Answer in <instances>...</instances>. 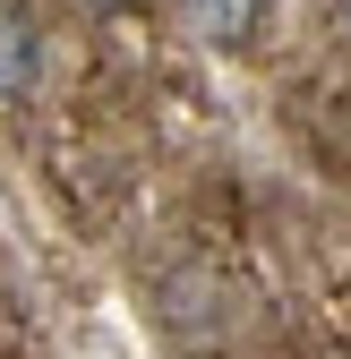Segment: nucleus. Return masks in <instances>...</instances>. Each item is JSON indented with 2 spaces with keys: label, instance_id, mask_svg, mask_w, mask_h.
<instances>
[{
  "label": "nucleus",
  "instance_id": "nucleus-1",
  "mask_svg": "<svg viewBox=\"0 0 351 359\" xmlns=\"http://www.w3.org/2000/svg\"><path fill=\"white\" fill-rule=\"evenodd\" d=\"M180 26L214 52H249L257 26H266V0H180Z\"/></svg>",
  "mask_w": 351,
  "mask_h": 359
},
{
  "label": "nucleus",
  "instance_id": "nucleus-2",
  "mask_svg": "<svg viewBox=\"0 0 351 359\" xmlns=\"http://www.w3.org/2000/svg\"><path fill=\"white\" fill-rule=\"evenodd\" d=\"M34 77H43V34H34L26 9H9V0H0V103H26Z\"/></svg>",
  "mask_w": 351,
  "mask_h": 359
},
{
  "label": "nucleus",
  "instance_id": "nucleus-3",
  "mask_svg": "<svg viewBox=\"0 0 351 359\" xmlns=\"http://www.w3.org/2000/svg\"><path fill=\"white\" fill-rule=\"evenodd\" d=\"M86 18H120V9H146V0H77Z\"/></svg>",
  "mask_w": 351,
  "mask_h": 359
},
{
  "label": "nucleus",
  "instance_id": "nucleus-4",
  "mask_svg": "<svg viewBox=\"0 0 351 359\" xmlns=\"http://www.w3.org/2000/svg\"><path fill=\"white\" fill-rule=\"evenodd\" d=\"M334 18H343V34H351V0H334Z\"/></svg>",
  "mask_w": 351,
  "mask_h": 359
}]
</instances>
